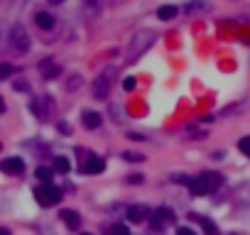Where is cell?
I'll return each mask as SVG.
<instances>
[{"instance_id": "1", "label": "cell", "mask_w": 250, "mask_h": 235, "mask_svg": "<svg viewBox=\"0 0 250 235\" xmlns=\"http://www.w3.org/2000/svg\"><path fill=\"white\" fill-rule=\"evenodd\" d=\"M152 44H155V32H152V29H140V32H135L132 39H130V44H128V49H125V59H123V61H125V64H135Z\"/></svg>"}, {"instance_id": "2", "label": "cell", "mask_w": 250, "mask_h": 235, "mask_svg": "<svg viewBox=\"0 0 250 235\" xmlns=\"http://www.w3.org/2000/svg\"><path fill=\"white\" fill-rule=\"evenodd\" d=\"M113 76H116V69L113 66H105L96 78H93V86H91V93L96 101H108V93H111V84H113Z\"/></svg>"}, {"instance_id": "3", "label": "cell", "mask_w": 250, "mask_h": 235, "mask_svg": "<svg viewBox=\"0 0 250 235\" xmlns=\"http://www.w3.org/2000/svg\"><path fill=\"white\" fill-rule=\"evenodd\" d=\"M219 186H221V174H216V172H206V174L191 179L189 191H191V196H204V193H208V191H213V189H219Z\"/></svg>"}, {"instance_id": "4", "label": "cell", "mask_w": 250, "mask_h": 235, "mask_svg": "<svg viewBox=\"0 0 250 235\" xmlns=\"http://www.w3.org/2000/svg\"><path fill=\"white\" fill-rule=\"evenodd\" d=\"M8 42H10V49L15 54H27L29 47H32V39H29V32L25 29V25H13L10 27V34H8Z\"/></svg>"}, {"instance_id": "5", "label": "cell", "mask_w": 250, "mask_h": 235, "mask_svg": "<svg viewBox=\"0 0 250 235\" xmlns=\"http://www.w3.org/2000/svg\"><path fill=\"white\" fill-rule=\"evenodd\" d=\"M61 189L59 186H54V184H42V186H37L34 189V199H37V204L40 206H44V208H49V206H57L59 201H61Z\"/></svg>"}, {"instance_id": "6", "label": "cell", "mask_w": 250, "mask_h": 235, "mask_svg": "<svg viewBox=\"0 0 250 235\" xmlns=\"http://www.w3.org/2000/svg\"><path fill=\"white\" fill-rule=\"evenodd\" d=\"M0 172H5V174H22L25 172V162L20 160V157H5L3 162H0Z\"/></svg>"}, {"instance_id": "7", "label": "cell", "mask_w": 250, "mask_h": 235, "mask_svg": "<svg viewBox=\"0 0 250 235\" xmlns=\"http://www.w3.org/2000/svg\"><path fill=\"white\" fill-rule=\"evenodd\" d=\"M167 220H174V211H172V208L162 206V208H157V211L152 213V228H162Z\"/></svg>"}, {"instance_id": "8", "label": "cell", "mask_w": 250, "mask_h": 235, "mask_svg": "<svg viewBox=\"0 0 250 235\" xmlns=\"http://www.w3.org/2000/svg\"><path fill=\"white\" fill-rule=\"evenodd\" d=\"M81 123H84V128L86 130H96V128H101V115L98 113H93V110H84V115H81Z\"/></svg>"}, {"instance_id": "9", "label": "cell", "mask_w": 250, "mask_h": 235, "mask_svg": "<svg viewBox=\"0 0 250 235\" xmlns=\"http://www.w3.org/2000/svg\"><path fill=\"white\" fill-rule=\"evenodd\" d=\"M40 73H42L44 78H54V76L59 73V66L54 64V59H52V57H47V59H42V61H40Z\"/></svg>"}, {"instance_id": "10", "label": "cell", "mask_w": 250, "mask_h": 235, "mask_svg": "<svg viewBox=\"0 0 250 235\" xmlns=\"http://www.w3.org/2000/svg\"><path fill=\"white\" fill-rule=\"evenodd\" d=\"M34 25H37L40 29H44V32H47V29H52V27H54V17H52L49 13H44V10H42V13H34Z\"/></svg>"}, {"instance_id": "11", "label": "cell", "mask_w": 250, "mask_h": 235, "mask_svg": "<svg viewBox=\"0 0 250 235\" xmlns=\"http://www.w3.org/2000/svg\"><path fill=\"white\" fill-rule=\"evenodd\" d=\"M103 169H105V162L101 160V157H91V160L84 164V172H86V174H101Z\"/></svg>"}, {"instance_id": "12", "label": "cell", "mask_w": 250, "mask_h": 235, "mask_svg": "<svg viewBox=\"0 0 250 235\" xmlns=\"http://www.w3.org/2000/svg\"><path fill=\"white\" fill-rule=\"evenodd\" d=\"M145 216H147L145 206H130L128 208V220L130 223H142V220H145Z\"/></svg>"}, {"instance_id": "13", "label": "cell", "mask_w": 250, "mask_h": 235, "mask_svg": "<svg viewBox=\"0 0 250 235\" xmlns=\"http://www.w3.org/2000/svg\"><path fill=\"white\" fill-rule=\"evenodd\" d=\"M61 218H64V223H66L71 230L81 225V218H79V213H76V211H61Z\"/></svg>"}, {"instance_id": "14", "label": "cell", "mask_w": 250, "mask_h": 235, "mask_svg": "<svg viewBox=\"0 0 250 235\" xmlns=\"http://www.w3.org/2000/svg\"><path fill=\"white\" fill-rule=\"evenodd\" d=\"M34 176H37L42 184H52V176H54V172H52L49 167H37V169H34Z\"/></svg>"}, {"instance_id": "15", "label": "cell", "mask_w": 250, "mask_h": 235, "mask_svg": "<svg viewBox=\"0 0 250 235\" xmlns=\"http://www.w3.org/2000/svg\"><path fill=\"white\" fill-rule=\"evenodd\" d=\"M54 169L59 174H69L71 172V162L66 160V157H54Z\"/></svg>"}, {"instance_id": "16", "label": "cell", "mask_w": 250, "mask_h": 235, "mask_svg": "<svg viewBox=\"0 0 250 235\" xmlns=\"http://www.w3.org/2000/svg\"><path fill=\"white\" fill-rule=\"evenodd\" d=\"M176 13H179V10H176V8H174V5H162V8H160V10H157V17H160V20H164V22H167V20H172V17H174V15H176Z\"/></svg>"}, {"instance_id": "17", "label": "cell", "mask_w": 250, "mask_h": 235, "mask_svg": "<svg viewBox=\"0 0 250 235\" xmlns=\"http://www.w3.org/2000/svg\"><path fill=\"white\" fill-rule=\"evenodd\" d=\"M248 108V103H238V105H228V108H223L221 110V115H235V113H240V110H245Z\"/></svg>"}, {"instance_id": "18", "label": "cell", "mask_w": 250, "mask_h": 235, "mask_svg": "<svg viewBox=\"0 0 250 235\" xmlns=\"http://www.w3.org/2000/svg\"><path fill=\"white\" fill-rule=\"evenodd\" d=\"M123 160H128V162H145V154H140V152H123Z\"/></svg>"}, {"instance_id": "19", "label": "cell", "mask_w": 250, "mask_h": 235, "mask_svg": "<svg viewBox=\"0 0 250 235\" xmlns=\"http://www.w3.org/2000/svg\"><path fill=\"white\" fill-rule=\"evenodd\" d=\"M81 84H84V81H81V76H71V78H69V84H66V91H79V88H81Z\"/></svg>"}, {"instance_id": "20", "label": "cell", "mask_w": 250, "mask_h": 235, "mask_svg": "<svg viewBox=\"0 0 250 235\" xmlns=\"http://www.w3.org/2000/svg\"><path fill=\"white\" fill-rule=\"evenodd\" d=\"M196 220H201V225H204V230H206L208 235H216V225H213L211 220H206V218H201V216H196Z\"/></svg>"}, {"instance_id": "21", "label": "cell", "mask_w": 250, "mask_h": 235, "mask_svg": "<svg viewBox=\"0 0 250 235\" xmlns=\"http://www.w3.org/2000/svg\"><path fill=\"white\" fill-rule=\"evenodd\" d=\"M238 149H240L245 157H250V137H240V142H238Z\"/></svg>"}, {"instance_id": "22", "label": "cell", "mask_w": 250, "mask_h": 235, "mask_svg": "<svg viewBox=\"0 0 250 235\" xmlns=\"http://www.w3.org/2000/svg\"><path fill=\"white\" fill-rule=\"evenodd\" d=\"M15 73V69L10 64H0V78H10Z\"/></svg>"}, {"instance_id": "23", "label": "cell", "mask_w": 250, "mask_h": 235, "mask_svg": "<svg viewBox=\"0 0 250 235\" xmlns=\"http://www.w3.org/2000/svg\"><path fill=\"white\" fill-rule=\"evenodd\" d=\"M13 88L15 91H29V84L22 81V78H17V81H13Z\"/></svg>"}, {"instance_id": "24", "label": "cell", "mask_w": 250, "mask_h": 235, "mask_svg": "<svg viewBox=\"0 0 250 235\" xmlns=\"http://www.w3.org/2000/svg\"><path fill=\"white\" fill-rule=\"evenodd\" d=\"M135 86H137V81H135L132 76H128L125 81H123V88H125V91H135Z\"/></svg>"}, {"instance_id": "25", "label": "cell", "mask_w": 250, "mask_h": 235, "mask_svg": "<svg viewBox=\"0 0 250 235\" xmlns=\"http://www.w3.org/2000/svg\"><path fill=\"white\" fill-rule=\"evenodd\" d=\"M111 115H116V123H123L125 118H123V110L118 105H111Z\"/></svg>"}, {"instance_id": "26", "label": "cell", "mask_w": 250, "mask_h": 235, "mask_svg": "<svg viewBox=\"0 0 250 235\" xmlns=\"http://www.w3.org/2000/svg\"><path fill=\"white\" fill-rule=\"evenodd\" d=\"M176 235H196V230L189 225H182V228H176Z\"/></svg>"}, {"instance_id": "27", "label": "cell", "mask_w": 250, "mask_h": 235, "mask_svg": "<svg viewBox=\"0 0 250 235\" xmlns=\"http://www.w3.org/2000/svg\"><path fill=\"white\" fill-rule=\"evenodd\" d=\"M172 179H174V181H176V184H187V186H189V184H191V179H189V176H184V174H174V176H172Z\"/></svg>"}, {"instance_id": "28", "label": "cell", "mask_w": 250, "mask_h": 235, "mask_svg": "<svg viewBox=\"0 0 250 235\" xmlns=\"http://www.w3.org/2000/svg\"><path fill=\"white\" fill-rule=\"evenodd\" d=\"M113 235H130V230L125 225H113Z\"/></svg>"}, {"instance_id": "29", "label": "cell", "mask_w": 250, "mask_h": 235, "mask_svg": "<svg viewBox=\"0 0 250 235\" xmlns=\"http://www.w3.org/2000/svg\"><path fill=\"white\" fill-rule=\"evenodd\" d=\"M128 140H132V142H142V140H145V135H140V132H128Z\"/></svg>"}, {"instance_id": "30", "label": "cell", "mask_w": 250, "mask_h": 235, "mask_svg": "<svg viewBox=\"0 0 250 235\" xmlns=\"http://www.w3.org/2000/svg\"><path fill=\"white\" fill-rule=\"evenodd\" d=\"M128 181H135V184H140V181H142V174H132V176H128Z\"/></svg>"}, {"instance_id": "31", "label": "cell", "mask_w": 250, "mask_h": 235, "mask_svg": "<svg viewBox=\"0 0 250 235\" xmlns=\"http://www.w3.org/2000/svg\"><path fill=\"white\" fill-rule=\"evenodd\" d=\"M0 235H10V230L8 228H0Z\"/></svg>"}, {"instance_id": "32", "label": "cell", "mask_w": 250, "mask_h": 235, "mask_svg": "<svg viewBox=\"0 0 250 235\" xmlns=\"http://www.w3.org/2000/svg\"><path fill=\"white\" fill-rule=\"evenodd\" d=\"M0 113H5V103H3V98H0Z\"/></svg>"}, {"instance_id": "33", "label": "cell", "mask_w": 250, "mask_h": 235, "mask_svg": "<svg viewBox=\"0 0 250 235\" xmlns=\"http://www.w3.org/2000/svg\"><path fill=\"white\" fill-rule=\"evenodd\" d=\"M81 235H93V233H81Z\"/></svg>"}, {"instance_id": "34", "label": "cell", "mask_w": 250, "mask_h": 235, "mask_svg": "<svg viewBox=\"0 0 250 235\" xmlns=\"http://www.w3.org/2000/svg\"><path fill=\"white\" fill-rule=\"evenodd\" d=\"M0 37H3V34H0Z\"/></svg>"}]
</instances>
